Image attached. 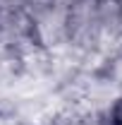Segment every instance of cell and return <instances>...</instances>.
Masks as SVG:
<instances>
[{"label":"cell","mask_w":122,"mask_h":125,"mask_svg":"<svg viewBox=\"0 0 122 125\" xmlns=\"http://www.w3.org/2000/svg\"><path fill=\"white\" fill-rule=\"evenodd\" d=\"M74 0H26L24 12L34 24L38 46L50 51L67 46V15Z\"/></svg>","instance_id":"cell-1"},{"label":"cell","mask_w":122,"mask_h":125,"mask_svg":"<svg viewBox=\"0 0 122 125\" xmlns=\"http://www.w3.org/2000/svg\"><path fill=\"white\" fill-rule=\"evenodd\" d=\"M67 48L79 55H101L98 0H74L67 15Z\"/></svg>","instance_id":"cell-2"},{"label":"cell","mask_w":122,"mask_h":125,"mask_svg":"<svg viewBox=\"0 0 122 125\" xmlns=\"http://www.w3.org/2000/svg\"><path fill=\"white\" fill-rule=\"evenodd\" d=\"M0 51L19 58L22 65L31 62L36 53L46 51L38 46L34 24L24 10H0Z\"/></svg>","instance_id":"cell-3"},{"label":"cell","mask_w":122,"mask_h":125,"mask_svg":"<svg viewBox=\"0 0 122 125\" xmlns=\"http://www.w3.org/2000/svg\"><path fill=\"white\" fill-rule=\"evenodd\" d=\"M55 125H105V120L96 111H74V113L62 115Z\"/></svg>","instance_id":"cell-4"},{"label":"cell","mask_w":122,"mask_h":125,"mask_svg":"<svg viewBox=\"0 0 122 125\" xmlns=\"http://www.w3.org/2000/svg\"><path fill=\"white\" fill-rule=\"evenodd\" d=\"M105 125H122V96H120V99H115V101L110 104Z\"/></svg>","instance_id":"cell-5"},{"label":"cell","mask_w":122,"mask_h":125,"mask_svg":"<svg viewBox=\"0 0 122 125\" xmlns=\"http://www.w3.org/2000/svg\"><path fill=\"white\" fill-rule=\"evenodd\" d=\"M26 0H0V10H24Z\"/></svg>","instance_id":"cell-6"}]
</instances>
